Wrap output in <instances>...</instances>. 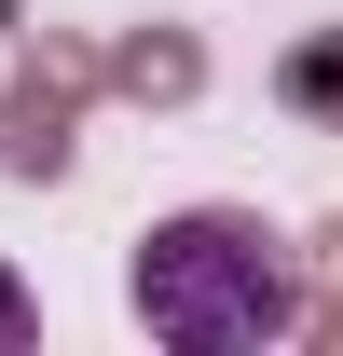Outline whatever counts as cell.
<instances>
[{
    "label": "cell",
    "mask_w": 343,
    "mask_h": 356,
    "mask_svg": "<svg viewBox=\"0 0 343 356\" xmlns=\"http://www.w3.org/2000/svg\"><path fill=\"white\" fill-rule=\"evenodd\" d=\"M28 343H42V288L0 261V356H28Z\"/></svg>",
    "instance_id": "8992f818"
},
{
    "label": "cell",
    "mask_w": 343,
    "mask_h": 356,
    "mask_svg": "<svg viewBox=\"0 0 343 356\" xmlns=\"http://www.w3.org/2000/svg\"><path fill=\"white\" fill-rule=\"evenodd\" d=\"M124 315L178 356L302 343V233H275L261 206H165L124 247Z\"/></svg>",
    "instance_id": "6da1fadb"
},
{
    "label": "cell",
    "mask_w": 343,
    "mask_h": 356,
    "mask_svg": "<svg viewBox=\"0 0 343 356\" xmlns=\"http://www.w3.org/2000/svg\"><path fill=\"white\" fill-rule=\"evenodd\" d=\"M96 83H110V110H192V96H206V28L137 14V28L96 42Z\"/></svg>",
    "instance_id": "3957f363"
},
{
    "label": "cell",
    "mask_w": 343,
    "mask_h": 356,
    "mask_svg": "<svg viewBox=\"0 0 343 356\" xmlns=\"http://www.w3.org/2000/svg\"><path fill=\"white\" fill-rule=\"evenodd\" d=\"M275 110H302V124L343 137V14H330V28H302V42L275 55Z\"/></svg>",
    "instance_id": "277c9868"
},
{
    "label": "cell",
    "mask_w": 343,
    "mask_h": 356,
    "mask_svg": "<svg viewBox=\"0 0 343 356\" xmlns=\"http://www.w3.org/2000/svg\"><path fill=\"white\" fill-rule=\"evenodd\" d=\"M96 42L83 28H42V42L0 69V178L14 192H55V178L83 165V110H96Z\"/></svg>",
    "instance_id": "7a4b0ae2"
},
{
    "label": "cell",
    "mask_w": 343,
    "mask_h": 356,
    "mask_svg": "<svg viewBox=\"0 0 343 356\" xmlns=\"http://www.w3.org/2000/svg\"><path fill=\"white\" fill-rule=\"evenodd\" d=\"M302 343H316V356H343V206L302 233Z\"/></svg>",
    "instance_id": "5b68a950"
}]
</instances>
